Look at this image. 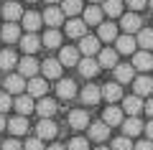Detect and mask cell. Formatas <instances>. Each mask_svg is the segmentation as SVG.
<instances>
[{"instance_id":"24","label":"cell","mask_w":153,"mask_h":150,"mask_svg":"<svg viewBox=\"0 0 153 150\" xmlns=\"http://www.w3.org/2000/svg\"><path fill=\"white\" fill-rule=\"evenodd\" d=\"M69 125L74 130H84L89 125V115L84 109H74V112H69Z\"/></svg>"},{"instance_id":"12","label":"cell","mask_w":153,"mask_h":150,"mask_svg":"<svg viewBox=\"0 0 153 150\" xmlns=\"http://www.w3.org/2000/svg\"><path fill=\"white\" fill-rule=\"evenodd\" d=\"M115 41H117V48H115L117 54H135V46H138V43H135V36L125 33V36H117Z\"/></svg>"},{"instance_id":"8","label":"cell","mask_w":153,"mask_h":150,"mask_svg":"<svg viewBox=\"0 0 153 150\" xmlns=\"http://www.w3.org/2000/svg\"><path fill=\"white\" fill-rule=\"evenodd\" d=\"M56 97H61V99H71V97H76V84L71 79H59V81H56Z\"/></svg>"},{"instance_id":"51","label":"cell","mask_w":153,"mask_h":150,"mask_svg":"<svg viewBox=\"0 0 153 150\" xmlns=\"http://www.w3.org/2000/svg\"><path fill=\"white\" fill-rule=\"evenodd\" d=\"M92 3H94V5H97V3H102V0H92Z\"/></svg>"},{"instance_id":"18","label":"cell","mask_w":153,"mask_h":150,"mask_svg":"<svg viewBox=\"0 0 153 150\" xmlns=\"http://www.w3.org/2000/svg\"><path fill=\"white\" fill-rule=\"evenodd\" d=\"M38 69H41V66H38V61L33 59V56H26V59L18 61V71H21V76H36Z\"/></svg>"},{"instance_id":"47","label":"cell","mask_w":153,"mask_h":150,"mask_svg":"<svg viewBox=\"0 0 153 150\" xmlns=\"http://www.w3.org/2000/svg\"><path fill=\"white\" fill-rule=\"evenodd\" d=\"M143 109H146V112H148V115H151V117H153V97H151V99H148V104H143Z\"/></svg>"},{"instance_id":"27","label":"cell","mask_w":153,"mask_h":150,"mask_svg":"<svg viewBox=\"0 0 153 150\" xmlns=\"http://www.w3.org/2000/svg\"><path fill=\"white\" fill-rule=\"evenodd\" d=\"M123 130H125V137H135V135L143 132V122L138 117H128L123 120Z\"/></svg>"},{"instance_id":"15","label":"cell","mask_w":153,"mask_h":150,"mask_svg":"<svg viewBox=\"0 0 153 150\" xmlns=\"http://www.w3.org/2000/svg\"><path fill=\"white\" fill-rule=\"evenodd\" d=\"M5 89H8V94H21L23 89H26V76H21V74H13V76H8L5 79Z\"/></svg>"},{"instance_id":"40","label":"cell","mask_w":153,"mask_h":150,"mask_svg":"<svg viewBox=\"0 0 153 150\" xmlns=\"http://www.w3.org/2000/svg\"><path fill=\"white\" fill-rule=\"evenodd\" d=\"M112 150H133L130 137H115L112 140Z\"/></svg>"},{"instance_id":"25","label":"cell","mask_w":153,"mask_h":150,"mask_svg":"<svg viewBox=\"0 0 153 150\" xmlns=\"http://www.w3.org/2000/svg\"><path fill=\"white\" fill-rule=\"evenodd\" d=\"M133 89H135L138 97H148L153 92V79L151 76H138V79L133 81Z\"/></svg>"},{"instance_id":"53","label":"cell","mask_w":153,"mask_h":150,"mask_svg":"<svg viewBox=\"0 0 153 150\" xmlns=\"http://www.w3.org/2000/svg\"><path fill=\"white\" fill-rule=\"evenodd\" d=\"M97 150H107V148H97Z\"/></svg>"},{"instance_id":"38","label":"cell","mask_w":153,"mask_h":150,"mask_svg":"<svg viewBox=\"0 0 153 150\" xmlns=\"http://www.w3.org/2000/svg\"><path fill=\"white\" fill-rule=\"evenodd\" d=\"M16 66V54H13L10 48H5V51H0V69H13Z\"/></svg>"},{"instance_id":"20","label":"cell","mask_w":153,"mask_h":150,"mask_svg":"<svg viewBox=\"0 0 153 150\" xmlns=\"http://www.w3.org/2000/svg\"><path fill=\"white\" fill-rule=\"evenodd\" d=\"M0 38L8 41V43L21 41V28H18V23H5V26L0 28Z\"/></svg>"},{"instance_id":"55","label":"cell","mask_w":153,"mask_h":150,"mask_svg":"<svg viewBox=\"0 0 153 150\" xmlns=\"http://www.w3.org/2000/svg\"><path fill=\"white\" fill-rule=\"evenodd\" d=\"M5 3H8V0H5Z\"/></svg>"},{"instance_id":"42","label":"cell","mask_w":153,"mask_h":150,"mask_svg":"<svg viewBox=\"0 0 153 150\" xmlns=\"http://www.w3.org/2000/svg\"><path fill=\"white\" fill-rule=\"evenodd\" d=\"M23 150H46V148H44V143H41L38 137H31L26 145H23Z\"/></svg>"},{"instance_id":"52","label":"cell","mask_w":153,"mask_h":150,"mask_svg":"<svg viewBox=\"0 0 153 150\" xmlns=\"http://www.w3.org/2000/svg\"><path fill=\"white\" fill-rule=\"evenodd\" d=\"M148 5H151V8H153V0H148Z\"/></svg>"},{"instance_id":"4","label":"cell","mask_w":153,"mask_h":150,"mask_svg":"<svg viewBox=\"0 0 153 150\" xmlns=\"http://www.w3.org/2000/svg\"><path fill=\"white\" fill-rule=\"evenodd\" d=\"M123 112H128L130 117H138V115L143 112V99H140L138 94L125 97V99H123Z\"/></svg>"},{"instance_id":"1","label":"cell","mask_w":153,"mask_h":150,"mask_svg":"<svg viewBox=\"0 0 153 150\" xmlns=\"http://www.w3.org/2000/svg\"><path fill=\"white\" fill-rule=\"evenodd\" d=\"M56 132H59V127H56V122L51 117H41V122L36 125L38 140H51V137H56Z\"/></svg>"},{"instance_id":"44","label":"cell","mask_w":153,"mask_h":150,"mask_svg":"<svg viewBox=\"0 0 153 150\" xmlns=\"http://www.w3.org/2000/svg\"><path fill=\"white\" fill-rule=\"evenodd\" d=\"M133 150H153V140H140L133 145Z\"/></svg>"},{"instance_id":"31","label":"cell","mask_w":153,"mask_h":150,"mask_svg":"<svg viewBox=\"0 0 153 150\" xmlns=\"http://www.w3.org/2000/svg\"><path fill=\"white\" fill-rule=\"evenodd\" d=\"M13 104H16L18 115H23V117H26V115H31V112H33V107H36L31 97H21V94H18L16 99H13Z\"/></svg>"},{"instance_id":"14","label":"cell","mask_w":153,"mask_h":150,"mask_svg":"<svg viewBox=\"0 0 153 150\" xmlns=\"http://www.w3.org/2000/svg\"><path fill=\"white\" fill-rule=\"evenodd\" d=\"M87 130H89V137L97 140V143H102V140H107V137H110V127H107L105 122H89V125H87Z\"/></svg>"},{"instance_id":"11","label":"cell","mask_w":153,"mask_h":150,"mask_svg":"<svg viewBox=\"0 0 153 150\" xmlns=\"http://www.w3.org/2000/svg\"><path fill=\"white\" fill-rule=\"evenodd\" d=\"M21 21H23V28H26L28 33H36L38 28H41V23H44V18L38 16L36 10H28V13H23Z\"/></svg>"},{"instance_id":"46","label":"cell","mask_w":153,"mask_h":150,"mask_svg":"<svg viewBox=\"0 0 153 150\" xmlns=\"http://www.w3.org/2000/svg\"><path fill=\"white\" fill-rule=\"evenodd\" d=\"M143 130H146L148 140H153V120H151V122H148V125H146V127H143Z\"/></svg>"},{"instance_id":"29","label":"cell","mask_w":153,"mask_h":150,"mask_svg":"<svg viewBox=\"0 0 153 150\" xmlns=\"http://www.w3.org/2000/svg\"><path fill=\"white\" fill-rule=\"evenodd\" d=\"M5 127L13 132V137H16V135H26V132H28V120L21 115V117H13L10 122L5 125Z\"/></svg>"},{"instance_id":"5","label":"cell","mask_w":153,"mask_h":150,"mask_svg":"<svg viewBox=\"0 0 153 150\" xmlns=\"http://www.w3.org/2000/svg\"><path fill=\"white\" fill-rule=\"evenodd\" d=\"M79 51L84 56H94L100 51V38L97 36H82L79 38Z\"/></svg>"},{"instance_id":"33","label":"cell","mask_w":153,"mask_h":150,"mask_svg":"<svg viewBox=\"0 0 153 150\" xmlns=\"http://www.w3.org/2000/svg\"><path fill=\"white\" fill-rule=\"evenodd\" d=\"M102 13L110 18H117L123 13V0H102Z\"/></svg>"},{"instance_id":"26","label":"cell","mask_w":153,"mask_h":150,"mask_svg":"<svg viewBox=\"0 0 153 150\" xmlns=\"http://www.w3.org/2000/svg\"><path fill=\"white\" fill-rule=\"evenodd\" d=\"M97 38L100 41H115L117 38V26L115 23H100L97 26Z\"/></svg>"},{"instance_id":"50","label":"cell","mask_w":153,"mask_h":150,"mask_svg":"<svg viewBox=\"0 0 153 150\" xmlns=\"http://www.w3.org/2000/svg\"><path fill=\"white\" fill-rule=\"evenodd\" d=\"M49 3H51V5H54V3H61V0H49Z\"/></svg>"},{"instance_id":"2","label":"cell","mask_w":153,"mask_h":150,"mask_svg":"<svg viewBox=\"0 0 153 150\" xmlns=\"http://www.w3.org/2000/svg\"><path fill=\"white\" fill-rule=\"evenodd\" d=\"M0 13L5 16L8 23H16L18 18H23V8H21V3H16V0H8L5 5L0 8Z\"/></svg>"},{"instance_id":"30","label":"cell","mask_w":153,"mask_h":150,"mask_svg":"<svg viewBox=\"0 0 153 150\" xmlns=\"http://www.w3.org/2000/svg\"><path fill=\"white\" fill-rule=\"evenodd\" d=\"M33 109H36L41 117H51V115L56 112V102H54V99H49V97H41V102H38Z\"/></svg>"},{"instance_id":"3","label":"cell","mask_w":153,"mask_h":150,"mask_svg":"<svg viewBox=\"0 0 153 150\" xmlns=\"http://www.w3.org/2000/svg\"><path fill=\"white\" fill-rule=\"evenodd\" d=\"M26 89H28V97H44L49 92V84L41 76H31V81H26Z\"/></svg>"},{"instance_id":"28","label":"cell","mask_w":153,"mask_h":150,"mask_svg":"<svg viewBox=\"0 0 153 150\" xmlns=\"http://www.w3.org/2000/svg\"><path fill=\"white\" fill-rule=\"evenodd\" d=\"M102 8H97V5H89V8H84V23L87 26H100L102 23Z\"/></svg>"},{"instance_id":"13","label":"cell","mask_w":153,"mask_h":150,"mask_svg":"<svg viewBox=\"0 0 153 150\" xmlns=\"http://www.w3.org/2000/svg\"><path fill=\"white\" fill-rule=\"evenodd\" d=\"M133 69H138V71H151V69H153V56L148 54V51H138V54L133 56Z\"/></svg>"},{"instance_id":"6","label":"cell","mask_w":153,"mask_h":150,"mask_svg":"<svg viewBox=\"0 0 153 150\" xmlns=\"http://www.w3.org/2000/svg\"><path fill=\"white\" fill-rule=\"evenodd\" d=\"M61 69H64V66H61L59 59H46L44 64H41V71H44L46 79H59V76H61Z\"/></svg>"},{"instance_id":"32","label":"cell","mask_w":153,"mask_h":150,"mask_svg":"<svg viewBox=\"0 0 153 150\" xmlns=\"http://www.w3.org/2000/svg\"><path fill=\"white\" fill-rule=\"evenodd\" d=\"M135 43L143 48V51L153 48V28H140V31H138V38H135Z\"/></svg>"},{"instance_id":"10","label":"cell","mask_w":153,"mask_h":150,"mask_svg":"<svg viewBox=\"0 0 153 150\" xmlns=\"http://www.w3.org/2000/svg\"><path fill=\"white\" fill-rule=\"evenodd\" d=\"M59 61H61V66H76V64H79V48L64 46V48H61V54H59Z\"/></svg>"},{"instance_id":"17","label":"cell","mask_w":153,"mask_h":150,"mask_svg":"<svg viewBox=\"0 0 153 150\" xmlns=\"http://www.w3.org/2000/svg\"><path fill=\"white\" fill-rule=\"evenodd\" d=\"M76 66H79V74H82V76H94V74L100 71V64H97L94 56H84Z\"/></svg>"},{"instance_id":"49","label":"cell","mask_w":153,"mask_h":150,"mask_svg":"<svg viewBox=\"0 0 153 150\" xmlns=\"http://www.w3.org/2000/svg\"><path fill=\"white\" fill-rule=\"evenodd\" d=\"M5 125H8V122H5V117H3V115H0V132H3V130H5Z\"/></svg>"},{"instance_id":"23","label":"cell","mask_w":153,"mask_h":150,"mask_svg":"<svg viewBox=\"0 0 153 150\" xmlns=\"http://www.w3.org/2000/svg\"><path fill=\"white\" fill-rule=\"evenodd\" d=\"M100 99H102V89H100V86L87 84V86L82 89V102H84V104H97Z\"/></svg>"},{"instance_id":"48","label":"cell","mask_w":153,"mask_h":150,"mask_svg":"<svg viewBox=\"0 0 153 150\" xmlns=\"http://www.w3.org/2000/svg\"><path fill=\"white\" fill-rule=\"evenodd\" d=\"M46 150H66V148H64V145H59V143H54V145H49Z\"/></svg>"},{"instance_id":"39","label":"cell","mask_w":153,"mask_h":150,"mask_svg":"<svg viewBox=\"0 0 153 150\" xmlns=\"http://www.w3.org/2000/svg\"><path fill=\"white\" fill-rule=\"evenodd\" d=\"M66 150H89L87 137H71V140H69V148H66Z\"/></svg>"},{"instance_id":"22","label":"cell","mask_w":153,"mask_h":150,"mask_svg":"<svg viewBox=\"0 0 153 150\" xmlns=\"http://www.w3.org/2000/svg\"><path fill=\"white\" fill-rule=\"evenodd\" d=\"M21 48L26 51L28 56H31V54H36L38 48H41V38H38L36 33H28V36H21Z\"/></svg>"},{"instance_id":"36","label":"cell","mask_w":153,"mask_h":150,"mask_svg":"<svg viewBox=\"0 0 153 150\" xmlns=\"http://www.w3.org/2000/svg\"><path fill=\"white\" fill-rule=\"evenodd\" d=\"M61 10H64V16H79L84 10V5L82 0H61Z\"/></svg>"},{"instance_id":"7","label":"cell","mask_w":153,"mask_h":150,"mask_svg":"<svg viewBox=\"0 0 153 150\" xmlns=\"http://www.w3.org/2000/svg\"><path fill=\"white\" fill-rule=\"evenodd\" d=\"M41 18H44V23H49L51 28H59L61 23H64V10L56 8V5H51V8H46V13Z\"/></svg>"},{"instance_id":"34","label":"cell","mask_w":153,"mask_h":150,"mask_svg":"<svg viewBox=\"0 0 153 150\" xmlns=\"http://www.w3.org/2000/svg\"><path fill=\"white\" fill-rule=\"evenodd\" d=\"M102 97L107 102H117V99H123V86L117 84V81H112V84H107L102 89Z\"/></svg>"},{"instance_id":"9","label":"cell","mask_w":153,"mask_h":150,"mask_svg":"<svg viewBox=\"0 0 153 150\" xmlns=\"http://www.w3.org/2000/svg\"><path fill=\"white\" fill-rule=\"evenodd\" d=\"M97 64H100V69H115L117 66V51L115 48H102Z\"/></svg>"},{"instance_id":"45","label":"cell","mask_w":153,"mask_h":150,"mask_svg":"<svg viewBox=\"0 0 153 150\" xmlns=\"http://www.w3.org/2000/svg\"><path fill=\"white\" fill-rule=\"evenodd\" d=\"M128 5H130V8H133V10H135V13H138V10H143V8H146V5H148V0H128Z\"/></svg>"},{"instance_id":"19","label":"cell","mask_w":153,"mask_h":150,"mask_svg":"<svg viewBox=\"0 0 153 150\" xmlns=\"http://www.w3.org/2000/svg\"><path fill=\"white\" fill-rule=\"evenodd\" d=\"M66 36H71V38H82V36H87V23L79 21V18H71V21L66 23Z\"/></svg>"},{"instance_id":"21","label":"cell","mask_w":153,"mask_h":150,"mask_svg":"<svg viewBox=\"0 0 153 150\" xmlns=\"http://www.w3.org/2000/svg\"><path fill=\"white\" fill-rule=\"evenodd\" d=\"M133 76H135V69L130 64H117L115 66V79H117V84H128V81H133Z\"/></svg>"},{"instance_id":"43","label":"cell","mask_w":153,"mask_h":150,"mask_svg":"<svg viewBox=\"0 0 153 150\" xmlns=\"http://www.w3.org/2000/svg\"><path fill=\"white\" fill-rule=\"evenodd\" d=\"M3 150H23V145L18 143L16 137H10V140H5V145H3Z\"/></svg>"},{"instance_id":"37","label":"cell","mask_w":153,"mask_h":150,"mask_svg":"<svg viewBox=\"0 0 153 150\" xmlns=\"http://www.w3.org/2000/svg\"><path fill=\"white\" fill-rule=\"evenodd\" d=\"M41 43H44L46 48H59L61 46V33L56 31V28H51V31H46V36L41 38Z\"/></svg>"},{"instance_id":"35","label":"cell","mask_w":153,"mask_h":150,"mask_svg":"<svg viewBox=\"0 0 153 150\" xmlns=\"http://www.w3.org/2000/svg\"><path fill=\"white\" fill-rule=\"evenodd\" d=\"M105 125H107V127H110V125H123V109L115 107V104L107 107V109H105Z\"/></svg>"},{"instance_id":"41","label":"cell","mask_w":153,"mask_h":150,"mask_svg":"<svg viewBox=\"0 0 153 150\" xmlns=\"http://www.w3.org/2000/svg\"><path fill=\"white\" fill-rule=\"evenodd\" d=\"M10 107H13L10 94H8V92H0V115H3V112H8Z\"/></svg>"},{"instance_id":"16","label":"cell","mask_w":153,"mask_h":150,"mask_svg":"<svg viewBox=\"0 0 153 150\" xmlns=\"http://www.w3.org/2000/svg\"><path fill=\"white\" fill-rule=\"evenodd\" d=\"M120 26H123V31L125 33H138L140 31V16L138 13H128V16H123V21H120Z\"/></svg>"},{"instance_id":"54","label":"cell","mask_w":153,"mask_h":150,"mask_svg":"<svg viewBox=\"0 0 153 150\" xmlns=\"http://www.w3.org/2000/svg\"><path fill=\"white\" fill-rule=\"evenodd\" d=\"M28 3H36V0H28Z\"/></svg>"}]
</instances>
